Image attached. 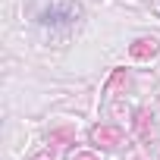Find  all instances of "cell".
<instances>
[{"instance_id": "obj_1", "label": "cell", "mask_w": 160, "mask_h": 160, "mask_svg": "<svg viewBox=\"0 0 160 160\" xmlns=\"http://www.w3.org/2000/svg\"><path fill=\"white\" fill-rule=\"evenodd\" d=\"M91 138H94V141H104V148H116V144L122 141L119 129H110V126H98V129L91 132Z\"/></svg>"}, {"instance_id": "obj_4", "label": "cell", "mask_w": 160, "mask_h": 160, "mask_svg": "<svg viewBox=\"0 0 160 160\" xmlns=\"http://www.w3.org/2000/svg\"><path fill=\"white\" fill-rule=\"evenodd\" d=\"M75 160H98V157H91V154H78Z\"/></svg>"}, {"instance_id": "obj_2", "label": "cell", "mask_w": 160, "mask_h": 160, "mask_svg": "<svg viewBox=\"0 0 160 160\" xmlns=\"http://www.w3.org/2000/svg\"><path fill=\"white\" fill-rule=\"evenodd\" d=\"M75 13H78V10H75ZM75 13H72V7H66V10H44V13H41V22H44V25H60V22L75 19Z\"/></svg>"}, {"instance_id": "obj_3", "label": "cell", "mask_w": 160, "mask_h": 160, "mask_svg": "<svg viewBox=\"0 0 160 160\" xmlns=\"http://www.w3.org/2000/svg\"><path fill=\"white\" fill-rule=\"evenodd\" d=\"M157 53V41L151 38H141V41H135V47H132V57H154Z\"/></svg>"}]
</instances>
